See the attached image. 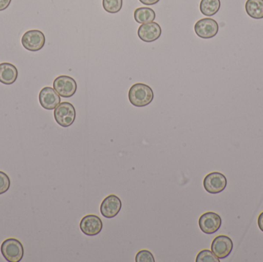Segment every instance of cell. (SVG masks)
Wrapping results in <instances>:
<instances>
[{"label":"cell","instance_id":"obj_1","mask_svg":"<svg viewBox=\"0 0 263 262\" xmlns=\"http://www.w3.org/2000/svg\"><path fill=\"white\" fill-rule=\"evenodd\" d=\"M154 93L150 86L143 83L133 85L129 91V99L136 107H145L153 102Z\"/></svg>","mask_w":263,"mask_h":262},{"label":"cell","instance_id":"obj_2","mask_svg":"<svg viewBox=\"0 0 263 262\" xmlns=\"http://www.w3.org/2000/svg\"><path fill=\"white\" fill-rule=\"evenodd\" d=\"M1 253L9 262H18L23 259L24 249L23 245L15 238H8L1 246Z\"/></svg>","mask_w":263,"mask_h":262},{"label":"cell","instance_id":"obj_3","mask_svg":"<svg viewBox=\"0 0 263 262\" xmlns=\"http://www.w3.org/2000/svg\"><path fill=\"white\" fill-rule=\"evenodd\" d=\"M77 112L75 107L68 102L60 103L54 111L55 122L62 127L67 128L72 126L76 120Z\"/></svg>","mask_w":263,"mask_h":262},{"label":"cell","instance_id":"obj_4","mask_svg":"<svg viewBox=\"0 0 263 262\" xmlns=\"http://www.w3.org/2000/svg\"><path fill=\"white\" fill-rule=\"evenodd\" d=\"M53 89L63 98H70L75 95L77 90V82L68 75H60L53 82Z\"/></svg>","mask_w":263,"mask_h":262},{"label":"cell","instance_id":"obj_5","mask_svg":"<svg viewBox=\"0 0 263 262\" xmlns=\"http://www.w3.org/2000/svg\"><path fill=\"white\" fill-rule=\"evenodd\" d=\"M46 38L44 34L40 30H29L25 32L22 37V45L28 51L37 52L41 50L45 46Z\"/></svg>","mask_w":263,"mask_h":262},{"label":"cell","instance_id":"obj_6","mask_svg":"<svg viewBox=\"0 0 263 262\" xmlns=\"http://www.w3.org/2000/svg\"><path fill=\"white\" fill-rule=\"evenodd\" d=\"M227 186V178L220 172H211L204 178V189L210 194L220 193L225 190Z\"/></svg>","mask_w":263,"mask_h":262},{"label":"cell","instance_id":"obj_7","mask_svg":"<svg viewBox=\"0 0 263 262\" xmlns=\"http://www.w3.org/2000/svg\"><path fill=\"white\" fill-rule=\"evenodd\" d=\"M195 32L201 38L209 39L217 35L219 25L216 20L211 18H204L195 24Z\"/></svg>","mask_w":263,"mask_h":262},{"label":"cell","instance_id":"obj_8","mask_svg":"<svg viewBox=\"0 0 263 262\" xmlns=\"http://www.w3.org/2000/svg\"><path fill=\"white\" fill-rule=\"evenodd\" d=\"M201 231L207 235L216 233L222 226V218L215 212H205L199 219Z\"/></svg>","mask_w":263,"mask_h":262},{"label":"cell","instance_id":"obj_9","mask_svg":"<svg viewBox=\"0 0 263 262\" xmlns=\"http://www.w3.org/2000/svg\"><path fill=\"white\" fill-rule=\"evenodd\" d=\"M233 249V243L230 237L226 235H219L215 238L212 243V252L219 259L227 258L231 253Z\"/></svg>","mask_w":263,"mask_h":262},{"label":"cell","instance_id":"obj_10","mask_svg":"<svg viewBox=\"0 0 263 262\" xmlns=\"http://www.w3.org/2000/svg\"><path fill=\"white\" fill-rule=\"evenodd\" d=\"M103 226L101 218L95 215L83 217L80 225L82 232L88 236H95L100 234L103 230Z\"/></svg>","mask_w":263,"mask_h":262},{"label":"cell","instance_id":"obj_11","mask_svg":"<svg viewBox=\"0 0 263 262\" xmlns=\"http://www.w3.org/2000/svg\"><path fill=\"white\" fill-rule=\"evenodd\" d=\"M122 209V201L119 197L110 195L106 197L100 206V212L106 218H112L120 213Z\"/></svg>","mask_w":263,"mask_h":262},{"label":"cell","instance_id":"obj_12","mask_svg":"<svg viewBox=\"0 0 263 262\" xmlns=\"http://www.w3.org/2000/svg\"><path fill=\"white\" fill-rule=\"evenodd\" d=\"M162 34L161 26L157 23L152 22L142 24L138 29V36L145 43H153L156 41Z\"/></svg>","mask_w":263,"mask_h":262},{"label":"cell","instance_id":"obj_13","mask_svg":"<svg viewBox=\"0 0 263 262\" xmlns=\"http://www.w3.org/2000/svg\"><path fill=\"white\" fill-rule=\"evenodd\" d=\"M39 100L42 107L46 110H53L60 104V95L51 87H45L40 91Z\"/></svg>","mask_w":263,"mask_h":262},{"label":"cell","instance_id":"obj_14","mask_svg":"<svg viewBox=\"0 0 263 262\" xmlns=\"http://www.w3.org/2000/svg\"><path fill=\"white\" fill-rule=\"evenodd\" d=\"M18 78V69L9 63L0 64V83L5 85H12Z\"/></svg>","mask_w":263,"mask_h":262},{"label":"cell","instance_id":"obj_15","mask_svg":"<svg viewBox=\"0 0 263 262\" xmlns=\"http://www.w3.org/2000/svg\"><path fill=\"white\" fill-rule=\"evenodd\" d=\"M245 8L249 16L255 19L263 18V0H247Z\"/></svg>","mask_w":263,"mask_h":262},{"label":"cell","instance_id":"obj_16","mask_svg":"<svg viewBox=\"0 0 263 262\" xmlns=\"http://www.w3.org/2000/svg\"><path fill=\"white\" fill-rule=\"evenodd\" d=\"M134 18L139 24L152 23L156 18V12L151 8H138L135 10Z\"/></svg>","mask_w":263,"mask_h":262},{"label":"cell","instance_id":"obj_17","mask_svg":"<svg viewBox=\"0 0 263 262\" xmlns=\"http://www.w3.org/2000/svg\"><path fill=\"white\" fill-rule=\"evenodd\" d=\"M221 7L220 0H201L199 5L200 12L205 16L216 15Z\"/></svg>","mask_w":263,"mask_h":262},{"label":"cell","instance_id":"obj_18","mask_svg":"<svg viewBox=\"0 0 263 262\" xmlns=\"http://www.w3.org/2000/svg\"><path fill=\"white\" fill-rule=\"evenodd\" d=\"M103 6L109 13H117L123 7V0H103Z\"/></svg>","mask_w":263,"mask_h":262},{"label":"cell","instance_id":"obj_19","mask_svg":"<svg viewBox=\"0 0 263 262\" xmlns=\"http://www.w3.org/2000/svg\"><path fill=\"white\" fill-rule=\"evenodd\" d=\"M196 262H219V258L210 250H202L198 254Z\"/></svg>","mask_w":263,"mask_h":262},{"label":"cell","instance_id":"obj_20","mask_svg":"<svg viewBox=\"0 0 263 262\" xmlns=\"http://www.w3.org/2000/svg\"><path fill=\"white\" fill-rule=\"evenodd\" d=\"M10 179L5 172L0 171V195L6 193L10 188Z\"/></svg>","mask_w":263,"mask_h":262},{"label":"cell","instance_id":"obj_21","mask_svg":"<svg viewBox=\"0 0 263 262\" xmlns=\"http://www.w3.org/2000/svg\"><path fill=\"white\" fill-rule=\"evenodd\" d=\"M136 262H155L153 254L147 250H142L138 252L136 256Z\"/></svg>","mask_w":263,"mask_h":262},{"label":"cell","instance_id":"obj_22","mask_svg":"<svg viewBox=\"0 0 263 262\" xmlns=\"http://www.w3.org/2000/svg\"><path fill=\"white\" fill-rule=\"evenodd\" d=\"M12 0H0V11L5 10L9 7Z\"/></svg>","mask_w":263,"mask_h":262},{"label":"cell","instance_id":"obj_23","mask_svg":"<svg viewBox=\"0 0 263 262\" xmlns=\"http://www.w3.org/2000/svg\"><path fill=\"white\" fill-rule=\"evenodd\" d=\"M160 0H139L140 3L142 4L146 5V6H153V5L159 3Z\"/></svg>","mask_w":263,"mask_h":262},{"label":"cell","instance_id":"obj_24","mask_svg":"<svg viewBox=\"0 0 263 262\" xmlns=\"http://www.w3.org/2000/svg\"><path fill=\"white\" fill-rule=\"evenodd\" d=\"M258 226H259V229L263 232V212L258 218Z\"/></svg>","mask_w":263,"mask_h":262}]
</instances>
